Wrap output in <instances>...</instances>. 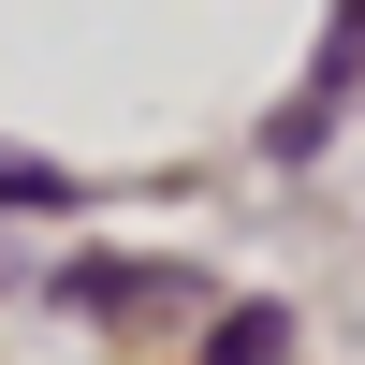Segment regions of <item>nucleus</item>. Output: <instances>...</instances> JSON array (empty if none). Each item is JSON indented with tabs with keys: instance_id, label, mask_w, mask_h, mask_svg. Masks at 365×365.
<instances>
[{
	"instance_id": "2",
	"label": "nucleus",
	"mask_w": 365,
	"mask_h": 365,
	"mask_svg": "<svg viewBox=\"0 0 365 365\" xmlns=\"http://www.w3.org/2000/svg\"><path fill=\"white\" fill-rule=\"evenodd\" d=\"M205 365H292V292H249V307L205 322Z\"/></svg>"
},
{
	"instance_id": "1",
	"label": "nucleus",
	"mask_w": 365,
	"mask_h": 365,
	"mask_svg": "<svg viewBox=\"0 0 365 365\" xmlns=\"http://www.w3.org/2000/svg\"><path fill=\"white\" fill-rule=\"evenodd\" d=\"M44 292H58V307H88V322H132V307H161V292L190 307L205 278H161V263H117V249H88V263H58Z\"/></svg>"
},
{
	"instance_id": "3",
	"label": "nucleus",
	"mask_w": 365,
	"mask_h": 365,
	"mask_svg": "<svg viewBox=\"0 0 365 365\" xmlns=\"http://www.w3.org/2000/svg\"><path fill=\"white\" fill-rule=\"evenodd\" d=\"M88 175L73 161H44V146H0V205H73Z\"/></svg>"
}]
</instances>
